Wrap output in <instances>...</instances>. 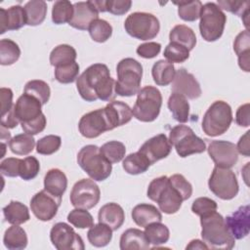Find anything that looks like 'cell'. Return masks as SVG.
Wrapping results in <instances>:
<instances>
[{"label": "cell", "mask_w": 250, "mask_h": 250, "mask_svg": "<svg viewBox=\"0 0 250 250\" xmlns=\"http://www.w3.org/2000/svg\"><path fill=\"white\" fill-rule=\"evenodd\" d=\"M76 87L86 102H111L116 97L115 80L110 77L109 69L104 63H94L87 67L76 79Z\"/></svg>", "instance_id": "6da1fadb"}, {"label": "cell", "mask_w": 250, "mask_h": 250, "mask_svg": "<svg viewBox=\"0 0 250 250\" xmlns=\"http://www.w3.org/2000/svg\"><path fill=\"white\" fill-rule=\"evenodd\" d=\"M201 237L208 249H231L235 239L229 233L225 218L217 211L200 217Z\"/></svg>", "instance_id": "7a4b0ae2"}, {"label": "cell", "mask_w": 250, "mask_h": 250, "mask_svg": "<svg viewBox=\"0 0 250 250\" xmlns=\"http://www.w3.org/2000/svg\"><path fill=\"white\" fill-rule=\"evenodd\" d=\"M146 194L150 200L158 204L160 211L169 215L177 213L184 201L182 194L167 176L153 179L148 185Z\"/></svg>", "instance_id": "3957f363"}, {"label": "cell", "mask_w": 250, "mask_h": 250, "mask_svg": "<svg viewBox=\"0 0 250 250\" xmlns=\"http://www.w3.org/2000/svg\"><path fill=\"white\" fill-rule=\"evenodd\" d=\"M116 73L115 94L117 96L132 97L138 94L143 77L141 62L132 58H125L117 63Z\"/></svg>", "instance_id": "277c9868"}, {"label": "cell", "mask_w": 250, "mask_h": 250, "mask_svg": "<svg viewBox=\"0 0 250 250\" xmlns=\"http://www.w3.org/2000/svg\"><path fill=\"white\" fill-rule=\"evenodd\" d=\"M77 162L82 170L94 181L106 180L112 171L111 163L102 154L100 147L95 145L83 146L77 154Z\"/></svg>", "instance_id": "5b68a950"}, {"label": "cell", "mask_w": 250, "mask_h": 250, "mask_svg": "<svg viewBox=\"0 0 250 250\" xmlns=\"http://www.w3.org/2000/svg\"><path fill=\"white\" fill-rule=\"evenodd\" d=\"M136 103L132 108L133 116L142 122L154 121L161 109L162 96L160 91L153 86H145L137 94Z\"/></svg>", "instance_id": "8992f818"}, {"label": "cell", "mask_w": 250, "mask_h": 250, "mask_svg": "<svg viewBox=\"0 0 250 250\" xmlns=\"http://www.w3.org/2000/svg\"><path fill=\"white\" fill-rule=\"evenodd\" d=\"M232 121L230 105L224 101L214 102L206 110L202 119V130L209 137L226 133Z\"/></svg>", "instance_id": "52a82bcc"}, {"label": "cell", "mask_w": 250, "mask_h": 250, "mask_svg": "<svg viewBox=\"0 0 250 250\" xmlns=\"http://www.w3.org/2000/svg\"><path fill=\"white\" fill-rule=\"evenodd\" d=\"M199 31L207 42H214L223 35L227 22V16L220 7L213 2L202 5L200 11Z\"/></svg>", "instance_id": "ba28073f"}, {"label": "cell", "mask_w": 250, "mask_h": 250, "mask_svg": "<svg viewBox=\"0 0 250 250\" xmlns=\"http://www.w3.org/2000/svg\"><path fill=\"white\" fill-rule=\"evenodd\" d=\"M169 142L175 147L180 157L202 153L206 149L205 142L197 137L192 129L187 125H177L169 134Z\"/></svg>", "instance_id": "9c48e42d"}, {"label": "cell", "mask_w": 250, "mask_h": 250, "mask_svg": "<svg viewBox=\"0 0 250 250\" xmlns=\"http://www.w3.org/2000/svg\"><path fill=\"white\" fill-rule=\"evenodd\" d=\"M124 28L130 36L146 41L156 37L160 29V23L158 19L150 13L135 12L125 20Z\"/></svg>", "instance_id": "30bf717a"}, {"label": "cell", "mask_w": 250, "mask_h": 250, "mask_svg": "<svg viewBox=\"0 0 250 250\" xmlns=\"http://www.w3.org/2000/svg\"><path fill=\"white\" fill-rule=\"evenodd\" d=\"M210 190L223 200L234 198L239 190L236 175L229 168L215 166L208 181Z\"/></svg>", "instance_id": "8fae6325"}, {"label": "cell", "mask_w": 250, "mask_h": 250, "mask_svg": "<svg viewBox=\"0 0 250 250\" xmlns=\"http://www.w3.org/2000/svg\"><path fill=\"white\" fill-rule=\"evenodd\" d=\"M101 190L95 181L82 179L74 184L70 191V202L75 208L89 210L100 201Z\"/></svg>", "instance_id": "7c38bea8"}, {"label": "cell", "mask_w": 250, "mask_h": 250, "mask_svg": "<svg viewBox=\"0 0 250 250\" xmlns=\"http://www.w3.org/2000/svg\"><path fill=\"white\" fill-rule=\"evenodd\" d=\"M78 129L83 137L94 139L106 131L113 130V127L104 107L84 114L79 120Z\"/></svg>", "instance_id": "4fadbf2b"}, {"label": "cell", "mask_w": 250, "mask_h": 250, "mask_svg": "<svg viewBox=\"0 0 250 250\" xmlns=\"http://www.w3.org/2000/svg\"><path fill=\"white\" fill-rule=\"evenodd\" d=\"M50 239L58 250H83V239L69 225L60 222L53 226L50 231Z\"/></svg>", "instance_id": "5bb4252c"}, {"label": "cell", "mask_w": 250, "mask_h": 250, "mask_svg": "<svg viewBox=\"0 0 250 250\" xmlns=\"http://www.w3.org/2000/svg\"><path fill=\"white\" fill-rule=\"evenodd\" d=\"M61 203L62 197L55 196L44 188L33 195L30 200V209L38 220L47 222L57 215Z\"/></svg>", "instance_id": "9a60e30c"}, {"label": "cell", "mask_w": 250, "mask_h": 250, "mask_svg": "<svg viewBox=\"0 0 250 250\" xmlns=\"http://www.w3.org/2000/svg\"><path fill=\"white\" fill-rule=\"evenodd\" d=\"M208 154L215 165L222 168H231L238 160L236 146L228 141H212L208 147Z\"/></svg>", "instance_id": "2e32d148"}, {"label": "cell", "mask_w": 250, "mask_h": 250, "mask_svg": "<svg viewBox=\"0 0 250 250\" xmlns=\"http://www.w3.org/2000/svg\"><path fill=\"white\" fill-rule=\"evenodd\" d=\"M171 88L173 93L183 95L189 100L199 98L202 93L198 81L185 68H180L176 71Z\"/></svg>", "instance_id": "e0dca14e"}, {"label": "cell", "mask_w": 250, "mask_h": 250, "mask_svg": "<svg viewBox=\"0 0 250 250\" xmlns=\"http://www.w3.org/2000/svg\"><path fill=\"white\" fill-rule=\"evenodd\" d=\"M171 150L172 145L165 134H158L148 139L139 148V151L148 159L150 164L166 158Z\"/></svg>", "instance_id": "ac0fdd59"}, {"label": "cell", "mask_w": 250, "mask_h": 250, "mask_svg": "<svg viewBox=\"0 0 250 250\" xmlns=\"http://www.w3.org/2000/svg\"><path fill=\"white\" fill-rule=\"evenodd\" d=\"M250 208L249 205L240 206L236 211L227 216L226 226L234 239H242L249 234L250 230Z\"/></svg>", "instance_id": "d6986e66"}, {"label": "cell", "mask_w": 250, "mask_h": 250, "mask_svg": "<svg viewBox=\"0 0 250 250\" xmlns=\"http://www.w3.org/2000/svg\"><path fill=\"white\" fill-rule=\"evenodd\" d=\"M42 104L31 95L23 93L16 102L14 111L20 123H25L38 118L42 114Z\"/></svg>", "instance_id": "ffe728a7"}, {"label": "cell", "mask_w": 250, "mask_h": 250, "mask_svg": "<svg viewBox=\"0 0 250 250\" xmlns=\"http://www.w3.org/2000/svg\"><path fill=\"white\" fill-rule=\"evenodd\" d=\"M97 19H99V12L94 8L91 1L76 2L73 4V16L68 24L76 29L86 30Z\"/></svg>", "instance_id": "44dd1931"}, {"label": "cell", "mask_w": 250, "mask_h": 250, "mask_svg": "<svg viewBox=\"0 0 250 250\" xmlns=\"http://www.w3.org/2000/svg\"><path fill=\"white\" fill-rule=\"evenodd\" d=\"M26 24V17L23 7L12 6L9 9H0V34L8 30H18Z\"/></svg>", "instance_id": "7402d4cb"}, {"label": "cell", "mask_w": 250, "mask_h": 250, "mask_svg": "<svg viewBox=\"0 0 250 250\" xmlns=\"http://www.w3.org/2000/svg\"><path fill=\"white\" fill-rule=\"evenodd\" d=\"M100 223L105 224L112 230H117L124 223L125 213L123 208L114 202H109L101 207L98 214Z\"/></svg>", "instance_id": "603a6c76"}, {"label": "cell", "mask_w": 250, "mask_h": 250, "mask_svg": "<svg viewBox=\"0 0 250 250\" xmlns=\"http://www.w3.org/2000/svg\"><path fill=\"white\" fill-rule=\"evenodd\" d=\"M132 219L139 227L146 228L147 225L162 221L160 211L152 204L141 203L136 205L132 210Z\"/></svg>", "instance_id": "cb8c5ba5"}, {"label": "cell", "mask_w": 250, "mask_h": 250, "mask_svg": "<svg viewBox=\"0 0 250 250\" xmlns=\"http://www.w3.org/2000/svg\"><path fill=\"white\" fill-rule=\"evenodd\" d=\"M104 109L108 115L113 129L128 123L133 117L132 109L130 106L121 101H113L108 103L104 106Z\"/></svg>", "instance_id": "d4e9b609"}, {"label": "cell", "mask_w": 250, "mask_h": 250, "mask_svg": "<svg viewBox=\"0 0 250 250\" xmlns=\"http://www.w3.org/2000/svg\"><path fill=\"white\" fill-rule=\"evenodd\" d=\"M121 250H146L149 249V243L145 232L138 229H126L120 237L119 243Z\"/></svg>", "instance_id": "484cf974"}, {"label": "cell", "mask_w": 250, "mask_h": 250, "mask_svg": "<svg viewBox=\"0 0 250 250\" xmlns=\"http://www.w3.org/2000/svg\"><path fill=\"white\" fill-rule=\"evenodd\" d=\"M233 50L238 57V65L245 72L250 71V35L248 30L237 34L233 42Z\"/></svg>", "instance_id": "4316f807"}, {"label": "cell", "mask_w": 250, "mask_h": 250, "mask_svg": "<svg viewBox=\"0 0 250 250\" xmlns=\"http://www.w3.org/2000/svg\"><path fill=\"white\" fill-rule=\"evenodd\" d=\"M67 188L65 174L57 168L50 169L44 177V188L55 196L62 197Z\"/></svg>", "instance_id": "83f0119b"}, {"label": "cell", "mask_w": 250, "mask_h": 250, "mask_svg": "<svg viewBox=\"0 0 250 250\" xmlns=\"http://www.w3.org/2000/svg\"><path fill=\"white\" fill-rule=\"evenodd\" d=\"M174 119L180 123H186L189 116V104L186 97L178 93H172L167 103Z\"/></svg>", "instance_id": "f1b7e54d"}, {"label": "cell", "mask_w": 250, "mask_h": 250, "mask_svg": "<svg viewBox=\"0 0 250 250\" xmlns=\"http://www.w3.org/2000/svg\"><path fill=\"white\" fill-rule=\"evenodd\" d=\"M3 215L5 220L11 225H21L30 219L26 205L15 200L10 201V203L3 208Z\"/></svg>", "instance_id": "f546056e"}, {"label": "cell", "mask_w": 250, "mask_h": 250, "mask_svg": "<svg viewBox=\"0 0 250 250\" xmlns=\"http://www.w3.org/2000/svg\"><path fill=\"white\" fill-rule=\"evenodd\" d=\"M3 242L6 248L10 250H21L27 245V235L25 230L20 225H12L4 233Z\"/></svg>", "instance_id": "4dcf8cb0"}, {"label": "cell", "mask_w": 250, "mask_h": 250, "mask_svg": "<svg viewBox=\"0 0 250 250\" xmlns=\"http://www.w3.org/2000/svg\"><path fill=\"white\" fill-rule=\"evenodd\" d=\"M175 73L176 70L174 64L164 60H159L154 62L151 68L153 81L158 86H167L172 83L175 77Z\"/></svg>", "instance_id": "1f68e13d"}, {"label": "cell", "mask_w": 250, "mask_h": 250, "mask_svg": "<svg viewBox=\"0 0 250 250\" xmlns=\"http://www.w3.org/2000/svg\"><path fill=\"white\" fill-rule=\"evenodd\" d=\"M26 24L30 26H35L41 24L47 14V4L43 0H31L28 1L24 7Z\"/></svg>", "instance_id": "d6a6232c"}, {"label": "cell", "mask_w": 250, "mask_h": 250, "mask_svg": "<svg viewBox=\"0 0 250 250\" xmlns=\"http://www.w3.org/2000/svg\"><path fill=\"white\" fill-rule=\"evenodd\" d=\"M169 39L170 42H175L185 46L188 51L192 50L196 45L195 33L190 27L185 24L175 25L169 33Z\"/></svg>", "instance_id": "836d02e7"}, {"label": "cell", "mask_w": 250, "mask_h": 250, "mask_svg": "<svg viewBox=\"0 0 250 250\" xmlns=\"http://www.w3.org/2000/svg\"><path fill=\"white\" fill-rule=\"evenodd\" d=\"M87 238L91 245L95 247H104L112 238V229L105 224L99 222V224L89 228Z\"/></svg>", "instance_id": "e575fe53"}, {"label": "cell", "mask_w": 250, "mask_h": 250, "mask_svg": "<svg viewBox=\"0 0 250 250\" xmlns=\"http://www.w3.org/2000/svg\"><path fill=\"white\" fill-rule=\"evenodd\" d=\"M148 159L140 151L130 153L127 155L122 162V167L130 175H139L148 170L150 166Z\"/></svg>", "instance_id": "d590c367"}, {"label": "cell", "mask_w": 250, "mask_h": 250, "mask_svg": "<svg viewBox=\"0 0 250 250\" xmlns=\"http://www.w3.org/2000/svg\"><path fill=\"white\" fill-rule=\"evenodd\" d=\"M145 235L149 244L157 247L161 244H165L170 237L169 229L161 222H155L147 225L145 229Z\"/></svg>", "instance_id": "8d00e7d4"}, {"label": "cell", "mask_w": 250, "mask_h": 250, "mask_svg": "<svg viewBox=\"0 0 250 250\" xmlns=\"http://www.w3.org/2000/svg\"><path fill=\"white\" fill-rule=\"evenodd\" d=\"M77 53L75 49L67 44H61L55 47L50 54V63L57 67L75 62Z\"/></svg>", "instance_id": "74e56055"}, {"label": "cell", "mask_w": 250, "mask_h": 250, "mask_svg": "<svg viewBox=\"0 0 250 250\" xmlns=\"http://www.w3.org/2000/svg\"><path fill=\"white\" fill-rule=\"evenodd\" d=\"M35 146L34 138L26 133L19 134L9 141V147L11 151L17 155L29 154Z\"/></svg>", "instance_id": "f35d334b"}, {"label": "cell", "mask_w": 250, "mask_h": 250, "mask_svg": "<svg viewBox=\"0 0 250 250\" xmlns=\"http://www.w3.org/2000/svg\"><path fill=\"white\" fill-rule=\"evenodd\" d=\"M21 56L19 45L8 38L0 40V63L2 65H11L15 63Z\"/></svg>", "instance_id": "ab89813d"}, {"label": "cell", "mask_w": 250, "mask_h": 250, "mask_svg": "<svg viewBox=\"0 0 250 250\" xmlns=\"http://www.w3.org/2000/svg\"><path fill=\"white\" fill-rule=\"evenodd\" d=\"M73 16V4L67 0L56 1L52 9V21L56 24L69 22Z\"/></svg>", "instance_id": "60d3db41"}, {"label": "cell", "mask_w": 250, "mask_h": 250, "mask_svg": "<svg viewBox=\"0 0 250 250\" xmlns=\"http://www.w3.org/2000/svg\"><path fill=\"white\" fill-rule=\"evenodd\" d=\"M178 6V15L185 21H194L199 19L202 3L199 0L174 2Z\"/></svg>", "instance_id": "b9f144b4"}, {"label": "cell", "mask_w": 250, "mask_h": 250, "mask_svg": "<svg viewBox=\"0 0 250 250\" xmlns=\"http://www.w3.org/2000/svg\"><path fill=\"white\" fill-rule=\"evenodd\" d=\"M100 150L104 158L111 164L120 162L126 153L125 145L118 141H109L104 144L100 147Z\"/></svg>", "instance_id": "7bdbcfd3"}, {"label": "cell", "mask_w": 250, "mask_h": 250, "mask_svg": "<svg viewBox=\"0 0 250 250\" xmlns=\"http://www.w3.org/2000/svg\"><path fill=\"white\" fill-rule=\"evenodd\" d=\"M24 93L33 96L40 101L42 104H45L49 102L51 90L49 85L43 80H30L24 86Z\"/></svg>", "instance_id": "ee69618b"}, {"label": "cell", "mask_w": 250, "mask_h": 250, "mask_svg": "<svg viewBox=\"0 0 250 250\" xmlns=\"http://www.w3.org/2000/svg\"><path fill=\"white\" fill-rule=\"evenodd\" d=\"M88 30L91 38L98 43L105 42L112 34V26L108 21L103 19L95 20L90 24Z\"/></svg>", "instance_id": "f6af8a7d"}, {"label": "cell", "mask_w": 250, "mask_h": 250, "mask_svg": "<svg viewBox=\"0 0 250 250\" xmlns=\"http://www.w3.org/2000/svg\"><path fill=\"white\" fill-rule=\"evenodd\" d=\"M79 64L76 62L57 66L55 68V78L62 84H69L78 78Z\"/></svg>", "instance_id": "bcb514c9"}, {"label": "cell", "mask_w": 250, "mask_h": 250, "mask_svg": "<svg viewBox=\"0 0 250 250\" xmlns=\"http://www.w3.org/2000/svg\"><path fill=\"white\" fill-rule=\"evenodd\" d=\"M163 56L167 62L173 63H181L186 62L189 57V51L183 45L175 42H170L164 49Z\"/></svg>", "instance_id": "7dc6e473"}, {"label": "cell", "mask_w": 250, "mask_h": 250, "mask_svg": "<svg viewBox=\"0 0 250 250\" xmlns=\"http://www.w3.org/2000/svg\"><path fill=\"white\" fill-rule=\"evenodd\" d=\"M67 221L77 229H87L94 226L93 216L85 209L75 208L67 215Z\"/></svg>", "instance_id": "c3c4849f"}, {"label": "cell", "mask_w": 250, "mask_h": 250, "mask_svg": "<svg viewBox=\"0 0 250 250\" xmlns=\"http://www.w3.org/2000/svg\"><path fill=\"white\" fill-rule=\"evenodd\" d=\"M62 139L57 135H47L41 138L36 144V151L42 155H51L59 150Z\"/></svg>", "instance_id": "681fc988"}, {"label": "cell", "mask_w": 250, "mask_h": 250, "mask_svg": "<svg viewBox=\"0 0 250 250\" xmlns=\"http://www.w3.org/2000/svg\"><path fill=\"white\" fill-rule=\"evenodd\" d=\"M40 170V163L34 156H27L21 160L19 176L24 181L34 179Z\"/></svg>", "instance_id": "f907efd6"}, {"label": "cell", "mask_w": 250, "mask_h": 250, "mask_svg": "<svg viewBox=\"0 0 250 250\" xmlns=\"http://www.w3.org/2000/svg\"><path fill=\"white\" fill-rule=\"evenodd\" d=\"M218 205L215 200L208 197H198L196 198L191 205V211L195 215L202 217L212 212L217 211Z\"/></svg>", "instance_id": "816d5d0a"}, {"label": "cell", "mask_w": 250, "mask_h": 250, "mask_svg": "<svg viewBox=\"0 0 250 250\" xmlns=\"http://www.w3.org/2000/svg\"><path fill=\"white\" fill-rule=\"evenodd\" d=\"M217 5L221 10H226L240 18L248 11H250L249 1H232V0H218Z\"/></svg>", "instance_id": "f5cc1de1"}, {"label": "cell", "mask_w": 250, "mask_h": 250, "mask_svg": "<svg viewBox=\"0 0 250 250\" xmlns=\"http://www.w3.org/2000/svg\"><path fill=\"white\" fill-rule=\"evenodd\" d=\"M171 184L180 191L184 201L188 200L192 194V187L187 179L181 174H174L171 177H168Z\"/></svg>", "instance_id": "db71d44e"}, {"label": "cell", "mask_w": 250, "mask_h": 250, "mask_svg": "<svg viewBox=\"0 0 250 250\" xmlns=\"http://www.w3.org/2000/svg\"><path fill=\"white\" fill-rule=\"evenodd\" d=\"M20 158L15 157H8L4 159L0 164V171L3 176L15 178L19 176L20 171V164H21Z\"/></svg>", "instance_id": "11a10c76"}, {"label": "cell", "mask_w": 250, "mask_h": 250, "mask_svg": "<svg viewBox=\"0 0 250 250\" xmlns=\"http://www.w3.org/2000/svg\"><path fill=\"white\" fill-rule=\"evenodd\" d=\"M46 124H47V120L43 113L38 118H36L32 121L21 123V129L23 130V132L26 134H29L31 136L41 133L45 129Z\"/></svg>", "instance_id": "9f6ffc18"}, {"label": "cell", "mask_w": 250, "mask_h": 250, "mask_svg": "<svg viewBox=\"0 0 250 250\" xmlns=\"http://www.w3.org/2000/svg\"><path fill=\"white\" fill-rule=\"evenodd\" d=\"M132 6L131 0H107L106 1V12L112 15L122 16L126 14Z\"/></svg>", "instance_id": "6f0895ef"}, {"label": "cell", "mask_w": 250, "mask_h": 250, "mask_svg": "<svg viewBox=\"0 0 250 250\" xmlns=\"http://www.w3.org/2000/svg\"><path fill=\"white\" fill-rule=\"evenodd\" d=\"M161 51V45L157 42H146L138 46L136 52L144 59L155 58Z\"/></svg>", "instance_id": "680465c9"}, {"label": "cell", "mask_w": 250, "mask_h": 250, "mask_svg": "<svg viewBox=\"0 0 250 250\" xmlns=\"http://www.w3.org/2000/svg\"><path fill=\"white\" fill-rule=\"evenodd\" d=\"M1 116L13 109V92L10 88H1Z\"/></svg>", "instance_id": "91938a15"}, {"label": "cell", "mask_w": 250, "mask_h": 250, "mask_svg": "<svg viewBox=\"0 0 250 250\" xmlns=\"http://www.w3.org/2000/svg\"><path fill=\"white\" fill-rule=\"evenodd\" d=\"M249 104H244L242 105H240L237 110H236V114H235V122L238 126L241 127H248L250 124V120H249Z\"/></svg>", "instance_id": "94428289"}, {"label": "cell", "mask_w": 250, "mask_h": 250, "mask_svg": "<svg viewBox=\"0 0 250 250\" xmlns=\"http://www.w3.org/2000/svg\"><path fill=\"white\" fill-rule=\"evenodd\" d=\"M19 120L17 119L16 115H15V111H14V107L12 110H10L8 113H6L5 115L1 116V127L5 128V129H12L18 126L19 124Z\"/></svg>", "instance_id": "6125c7cd"}, {"label": "cell", "mask_w": 250, "mask_h": 250, "mask_svg": "<svg viewBox=\"0 0 250 250\" xmlns=\"http://www.w3.org/2000/svg\"><path fill=\"white\" fill-rule=\"evenodd\" d=\"M249 133L250 131H247L238 141L236 149L237 152L244 155V156H249L250 155V148H249Z\"/></svg>", "instance_id": "be15d7a7"}, {"label": "cell", "mask_w": 250, "mask_h": 250, "mask_svg": "<svg viewBox=\"0 0 250 250\" xmlns=\"http://www.w3.org/2000/svg\"><path fill=\"white\" fill-rule=\"evenodd\" d=\"M94 8L99 13L106 12V1L105 0H90Z\"/></svg>", "instance_id": "e7e4bbea"}, {"label": "cell", "mask_w": 250, "mask_h": 250, "mask_svg": "<svg viewBox=\"0 0 250 250\" xmlns=\"http://www.w3.org/2000/svg\"><path fill=\"white\" fill-rule=\"evenodd\" d=\"M186 248H187V249H208L207 245H206L203 241H201V240H199V239H193V240H191V241L189 242V244L187 245Z\"/></svg>", "instance_id": "03108f58"}]
</instances>
